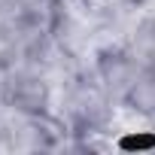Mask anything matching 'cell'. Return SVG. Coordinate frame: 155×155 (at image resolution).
Here are the masks:
<instances>
[{"label":"cell","instance_id":"9","mask_svg":"<svg viewBox=\"0 0 155 155\" xmlns=\"http://www.w3.org/2000/svg\"><path fill=\"white\" fill-rule=\"evenodd\" d=\"M3 107V104H0ZM3 128H6V119H3V113H0V137H3Z\"/></svg>","mask_w":155,"mask_h":155},{"label":"cell","instance_id":"7","mask_svg":"<svg viewBox=\"0 0 155 155\" xmlns=\"http://www.w3.org/2000/svg\"><path fill=\"white\" fill-rule=\"evenodd\" d=\"M119 149H137V152L155 149V125L146 128V131H131V134L119 137Z\"/></svg>","mask_w":155,"mask_h":155},{"label":"cell","instance_id":"2","mask_svg":"<svg viewBox=\"0 0 155 155\" xmlns=\"http://www.w3.org/2000/svg\"><path fill=\"white\" fill-rule=\"evenodd\" d=\"M0 104L9 113L43 116V113H52L55 88L49 82L46 70L25 67V64H9L6 76H3V85H0Z\"/></svg>","mask_w":155,"mask_h":155},{"label":"cell","instance_id":"5","mask_svg":"<svg viewBox=\"0 0 155 155\" xmlns=\"http://www.w3.org/2000/svg\"><path fill=\"white\" fill-rule=\"evenodd\" d=\"M122 107H128L131 113H137L140 119L155 122V64H143L134 85L125 91Z\"/></svg>","mask_w":155,"mask_h":155},{"label":"cell","instance_id":"1","mask_svg":"<svg viewBox=\"0 0 155 155\" xmlns=\"http://www.w3.org/2000/svg\"><path fill=\"white\" fill-rule=\"evenodd\" d=\"M113 107L116 101L101 88V82L91 76L88 64L70 61L64 88H61V122L73 140H85L110 131L113 125Z\"/></svg>","mask_w":155,"mask_h":155},{"label":"cell","instance_id":"6","mask_svg":"<svg viewBox=\"0 0 155 155\" xmlns=\"http://www.w3.org/2000/svg\"><path fill=\"white\" fill-rule=\"evenodd\" d=\"M128 49L137 55L140 64H155V12H143L125 34Z\"/></svg>","mask_w":155,"mask_h":155},{"label":"cell","instance_id":"3","mask_svg":"<svg viewBox=\"0 0 155 155\" xmlns=\"http://www.w3.org/2000/svg\"><path fill=\"white\" fill-rule=\"evenodd\" d=\"M140 67H143V64L137 61V55L128 49L125 40H107V43H97V46L91 49V61H88L91 76L101 82V88H104L116 104H122L125 91L134 85Z\"/></svg>","mask_w":155,"mask_h":155},{"label":"cell","instance_id":"8","mask_svg":"<svg viewBox=\"0 0 155 155\" xmlns=\"http://www.w3.org/2000/svg\"><path fill=\"white\" fill-rule=\"evenodd\" d=\"M119 3H122V6H128L131 12H137V9H146L152 0H119Z\"/></svg>","mask_w":155,"mask_h":155},{"label":"cell","instance_id":"4","mask_svg":"<svg viewBox=\"0 0 155 155\" xmlns=\"http://www.w3.org/2000/svg\"><path fill=\"white\" fill-rule=\"evenodd\" d=\"M67 128L61 122V116L43 113V116H21L12 113V119H6L3 128V146L9 149H21V152H37V149H58L64 146Z\"/></svg>","mask_w":155,"mask_h":155}]
</instances>
